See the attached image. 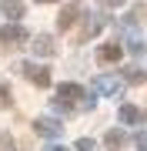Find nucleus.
<instances>
[{
	"label": "nucleus",
	"mask_w": 147,
	"mask_h": 151,
	"mask_svg": "<svg viewBox=\"0 0 147 151\" xmlns=\"http://www.w3.org/2000/svg\"><path fill=\"white\" fill-rule=\"evenodd\" d=\"M0 40H4V47H20V44H27V30L23 27H7L4 24V30H0Z\"/></svg>",
	"instance_id": "1"
},
{
	"label": "nucleus",
	"mask_w": 147,
	"mask_h": 151,
	"mask_svg": "<svg viewBox=\"0 0 147 151\" xmlns=\"http://www.w3.org/2000/svg\"><path fill=\"white\" fill-rule=\"evenodd\" d=\"M77 14H80V4H67V7H64V14L57 17V27H60V30H70V27H74V20H77Z\"/></svg>",
	"instance_id": "2"
},
{
	"label": "nucleus",
	"mask_w": 147,
	"mask_h": 151,
	"mask_svg": "<svg viewBox=\"0 0 147 151\" xmlns=\"http://www.w3.org/2000/svg\"><path fill=\"white\" fill-rule=\"evenodd\" d=\"M124 57V50L117 47V44H104V47L97 50V64H114V60Z\"/></svg>",
	"instance_id": "3"
},
{
	"label": "nucleus",
	"mask_w": 147,
	"mask_h": 151,
	"mask_svg": "<svg viewBox=\"0 0 147 151\" xmlns=\"http://www.w3.org/2000/svg\"><path fill=\"white\" fill-rule=\"evenodd\" d=\"M23 70H27V77H30V81L37 84V87H47V84H50V74H47L44 67H33V64H27Z\"/></svg>",
	"instance_id": "4"
},
{
	"label": "nucleus",
	"mask_w": 147,
	"mask_h": 151,
	"mask_svg": "<svg viewBox=\"0 0 147 151\" xmlns=\"http://www.w3.org/2000/svg\"><path fill=\"white\" fill-rule=\"evenodd\" d=\"M120 121H124V124L144 121V111H141V108H134V104H127V108H120Z\"/></svg>",
	"instance_id": "5"
},
{
	"label": "nucleus",
	"mask_w": 147,
	"mask_h": 151,
	"mask_svg": "<svg viewBox=\"0 0 147 151\" xmlns=\"http://www.w3.org/2000/svg\"><path fill=\"white\" fill-rule=\"evenodd\" d=\"M33 50L44 54V57H50V54H54V40H50V37H37V40H33Z\"/></svg>",
	"instance_id": "6"
},
{
	"label": "nucleus",
	"mask_w": 147,
	"mask_h": 151,
	"mask_svg": "<svg viewBox=\"0 0 147 151\" xmlns=\"http://www.w3.org/2000/svg\"><path fill=\"white\" fill-rule=\"evenodd\" d=\"M60 94H64L67 101H77V97H84V87L80 84H60Z\"/></svg>",
	"instance_id": "7"
},
{
	"label": "nucleus",
	"mask_w": 147,
	"mask_h": 151,
	"mask_svg": "<svg viewBox=\"0 0 147 151\" xmlns=\"http://www.w3.org/2000/svg\"><path fill=\"white\" fill-rule=\"evenodd\" d=\"M4 14L20 17V14H23V0H4Z\"/></svg>",
	"instance_id": "8"
},
{
	"label": "nucleus",
	"mask_w": 147,
	"mask_h": 151,
	"mask_svg": "<svg viewBox=\"0 0 147 151\" xmlns=\"http://www.w3.org/2000/svg\"><path fill=\"white\" fill-rule=\"evenodd\" d=\"M124 145V134H120V131H110L107 134V148H120Z\"/></svg>",
	"instance_id": "9"
},
{
	"label": "nucleus",
	"mask_w": 147,
	"mask_h": 151,
	"mask_svg": "<svg viewBox=\"0 0 147 151\" xmlns=\"http://www.w3.org/2000/svg\"><path fill=\"white\" fill-rule=\"evenodd\" d=\"M10 104H13L10 91H7V87H0V108H10Z\"/></svg>",
	"instance_id": "10"
},
{
	"label": "nucleus",
	"mask_w": 147,
	"mask_h": 151,
	"mask_svg": "<svg viewBox=\"0 0 147 151\" xmlns=\"http://www.w3.org/2000/svg\"><path fill=\"white\" fill-rule=\"evenodd\" d=\"M37 131H40V134H54V124H50V121H37Z\"/></svg>",
	"instance_id": "11"
},
{
	"label": "nucleus",
	"mask_w": 147,
	"mask_h": 151,
	"mask_svg": "<svg viewBox=\"0 0 147 151\" xmlns=\"http://www.w3.org/2000/svg\"><path fill=\"white\" fill-rule=\"evenodd\" d=\"M100 4H104V7H120L124 0H100Z\"/></svg>",
	"instance_id": "12"
},
{
	"label": "nucleus",
	"mask_w": 147,
	"mask_h": 151,
	"mask_svg": "<svg viewBox=\"0 0 147 151\" xmlns=\"http://www.w3.org/2000/svg\"><path fill=\"white\" fill-rule=\"evenodd\" d=\"M37 4H54V0H37Z\"/></svg>",
	"instance_id": "13"
}]
</instances>
